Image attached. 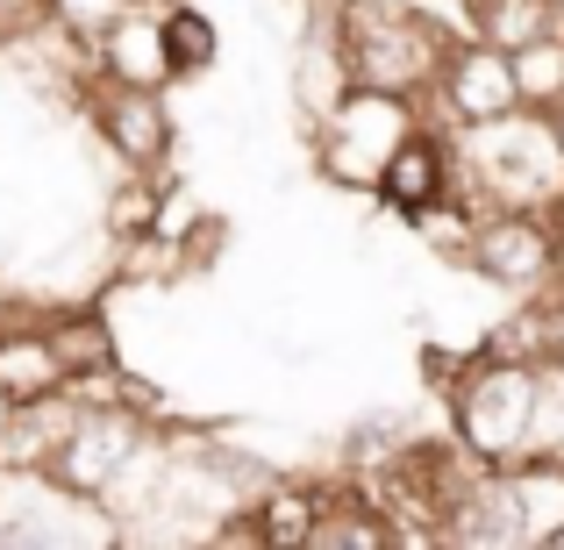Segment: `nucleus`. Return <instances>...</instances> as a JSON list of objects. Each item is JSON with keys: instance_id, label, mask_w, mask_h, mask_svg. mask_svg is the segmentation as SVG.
I'll return each mask as SVG.
<instances>
[{"instance_id": "3", "label": "nucleus", "mask_w": 564, "mask_h": 550, "mask_svg": "<svg viewBox=\"0 0 564 550\" xmlns=\"http://www.w3.org/2000/svg\"><path fill=\"white\" fill-rule=\"evenodd\" d=\"M443 408H451V436L486 465H522L536 451V365L486 358L471 344V365L451 379Z\"/></svg>"}, {"instance_id": "4", "label": "nucleus", "mask_w": 564, "mask_h": 550, "mask_svg": "<svg viewBox=\"0 0 564 550\" xmlns=\"http://www.w3.org/2000/svg\"><path fill=\"white\" fill-rule=\"evenodd\" d=\"M414 115H422V100L379 94V86H350V94H344V100H336V108L315 122V158H322V180L372 193V186H379L386 151H393V143L408 137V122H414Z\"/></svg>"}, {"instance_id": "17", "label": "nucleus", "mask_w": 564, "mask_h": 550, "mask_svg": "<svg viewBox=\"0 0 564 550\" xmlns=\"http://www.w3.org/2000/svg\"><path fill=\"white\" fill-rule=\"evenodd\" d=\"M414 236H422L436 258H451V265H465V250H471V229H479V207L471 201H457V193H443L436 207H422V215L408 222Z\"/></svg>"}, {"instance_id": "20", "label": "nucleus", "mask_w": 564, "mask_h": 550, "mask_svg": "<svg viewBox=\"0 0 564 550\" xmlns=\"http://www.w3.org/2000/svg\"><path fill=\"white\" fill-rule=\"evenodd\" d=\"M122 8H137V0H51V22L72 29V36H94L100 43V29H108Z\"/></svg>"}, {"instance_id": "6", "label": "nucleus", "mask_w": 564, "mask_h": 550, "mask_svg": "<svg viewBox=\"0 0 564 550\" xmlns=\"http://www.w3.org/2000/svg\"><path fill=\"white\" fill-rule=\"evenodd\" d=\"M94 137L108 143V158L122 172H172V108H165V86H122V79H94L79 94Z\"/></svg>"}, {"instance_id": "16", "label": "nucleus", "mask_w": 564, "mask_h": 550, "mask_svg": "<svg viewBox=\"0 0 564 550\" xmlns=\"http://www.w3.org/2000/svg\"><path fill=\"white\" fill-rule=\"evenodd\" d=\"M165 180H172V172H122V186H115L108 207H100V229H108V244H137V236L158 229Z\"/></svg>"}, {"instance_id": "9", "label": "nucleus", "mask_w": 564, "mask_h": 550, "mask_svg": "<svg viewBox=\"0 0 564 550\" xmlns=\"http://www.w3.org/2000/svg\"><path fill=\"white\" fill-rule=\"evenodd\" d=\"M443 193H457V129H451V122H436V115L422 108V115L408 122V137L386 151L372 201L386 207V215L414 222L422 207H436Z\"/></svg>"}, {"instance_id": "5", "label": "nucleus", "mask_w": 564, "mask_h": 550, "mask_svg": "<svg viewBox=\"0 0 564 550\" xmlns=\"http://www.w3.org/2000/svg\"><path fill=\"white\" fill-rule=\"evenodd\" d=\"M158 429L143 422L137 408H79V422H72V436L57 443V457L43 472H51L65 494H86V500H115V486L137 472V457L151 451Z\"/></svg>"}, {"instance_id": "1", "label": "nucleus", "mask_w": 564, "mask_h": 550, "mask_svg": "<svg viewBox=\"0 0 564 550\" xmlns=\"http://www.w3.org/2000/svg\"><path fill=\"white\" fill-rule=\"evenodd\" d=\"M329 36L344 51L350 86H379L400 100H429L451 65L457 36L443 14H429L422 0H329Z\"/></svg>"}, {"instance_id": "7", "label": "nucleus", "mask_w": 564, "mask_h": 550, "mask_svg": "<svg viewBox=\"0 0 564 550\" xmlns=\"http://www.w3.org/2000/svg\"><path fill=\"white\" fill-rule=\"evenodd\" d=\"M422 108L436 115V122H451V129L508 122L514 108H529L522 79H514V51H500V43H486V36H465L451 51V65H443L436 94H429Z\"/></svg>"}, {"instance_id": "23", "label": "nucleus", "mask_w": 564, "mask_h": 550, "mask_svg": "<svg viewBox=\"0 0 564 550\" xmlns=\"http://www.w3.org/2000/svg\"><path fill=\"white\" fill-rule=\"evenodd\" d=\"M8 422H14V400H8V393H0V436H8Z\"/></svg>"}, {"instance_id": "26", "label": "nucleus", "mask_w": 564, "mask_h": 550, "mask_svg": "<svg viewBox=\"0 0 564 550\" xmlns=\"http://www.w3.org/2000/svg\"><path fill=\"white\" fill-rule=\"evenodd\" d=\"M143 8H165V0H143Z\"/></svg>"}, {"instance_id": "21", "label": "nucleus", "mask_w": 564, "mask_h": 550, "mask_svg": "<svg viewBox=\"0 0 564 550\" xmlns=\"http://www.w3.org/2000/svg\"><path fill=\"white\" fill-rule=\"evenodd\" d=\"M43 22H51V0H0V51L29 43Z\"/></svg>"}, {"instance_id": "18", "label": "nucleus", "mask_w": 564, "mask_h": 550, "mask_svg": "<svg viewBox=\"0 0 564 550\" xmlns=\"http://www.w3.org/2000/svg\"><path fill=\"white\" fill-rule=\"evenodd\" d=\"M400 443H408V422H400V414H386V408L358 414V422L344 429V472H379L386 457H400Z\"/></svg>"}, {"instance_id": "22", "label": "nucleus", "mask_w": 564, "mask_h": 550, "mask_svg": "<svg viewBox=\"0 0 564 550\" xmlns=\"http://www.w3.org/2000/svg\"><path fill=\"white\" fill-rule=\"evenodd\" d=\"M543 115H551V129H557V151H564V100H557V108H543Z\"/></svg>"}, {"instance_id": "14", "label": "nucleus", "mask_w": 564, "mask_h": 550, "mask_svg": "<svg viewBox=\"0 0 564 550\" xmlns=\"http://www.w3.org/2000/svg\"><path fill=\"white\" fill-rule=\"evenodd\" d=\"M465 29L500 51H529L536 36H557V0H465Z\"/></svg>"}, {"instance_id": "10", "label": "nucleus", "mask_w": 564, "mask_h": 550, "mask_svg": "<svg viewBox=\"0 0 564 550\" xmlns=\"http://www.w3.org/2000/svg\"><path fill=\"white\" fill-rule=\"evenodd\" d=\"M100 79L122 86H180L172 79V51H165V8H122L100 29Z\"/></svg>"}, {"instance_id": "24", "label": "nucleus", "mask_w": 564, "mask_h": 550, "mask_svg": "<svg viewBox=\"0 0 564 550\" xmlns=\"http://www.w3.org/2000/svg\"><path fill=\"white\" fill-rule=\"evenodd\" d=\"M557 36H564V0H557Z\"/></svg>"}, {"instance_id": "15", "label": "nucleus", "mask_w": 564, "mask_h": 550, "mask_svg": "<svg viewBox=\"0 0 564 550\" xmlns=\"http://www.w3.org/2000/svg\"><path fill=\"white\" fill-rule=\"evenodd\" d=\"M165 51H172V79H200L221 57V29L200 0H165Z\"/></svg>"}, {"instance_id": "19", "label": "nucleus", "mask_w": 564, "mask_h": 550, "mask_svg": "<svg viewBox=\"0 0 564 550\" xmlns=\"http://www.w3.org/2000/svg\"><path fill=\"white\" fill-rule=\"evenodd\" d=\"M514 79H522L529 108H557L564 100V36H536L529 51H514Z\"/></svg>"}, {"instance_id": "13", "label": "nucleus", "mask_w": 564, "mask_h": 550, "mask_svg": "<svg viewBox=\"0 0 564 550\" xmlns=\"http://www.w3.org/2000/svg\"><path fill=\"white\" fill-rule=\"evenodd\" d=\"M43 322H51V344H57V358H65L72 379H79V371L122 365V351H115V330H108V315H100L94 301H79V308H43ZM72 379H65V386H72Z\"/></svg>"}, {"instance_id": "8", "label": "nucleus", "mask_w": 564, "mask_h": 550, "mask_svg": "<svg viewBox=\"0 0 564 550\" xmlns=\"http://www.w3.org/2000/svg\"><path fill=\"white\" fill-rule=\"evenodd\" d=\"M465 272L486 279V287H508V293H543L557 279L551 215H536V207H500V215H479L471 250H465Z\"/></svg>"}, {"instance_id": "12", "label": "nucleus", "mask_w": 564, "mask_h": 550, "mask_svg": "<svg viewBox=\"0 0 564 550\" xmlns=\"http://www.w3.org/2000/svg\"><path fill=\"white\" fill-rule=\"evenodd\" d=\"M243 508L258 515L264 550H307V537H315V515H322V479H286V472H272V479H264V494L243 500Z\"/></svg>"}, {"instance_id": "11", "label": "nucleus", "mask_w": 564, "mask_h": 550, "mask_svg": "<svg viewBox=\"0 0 564 550\" xmlns=\"http://www.w3.org/2000/svg\"><path fill=\"white\" fill-rule=\"evenodd\" d=\"M65 379L72 371L51 344V322L43 315H0V393H8L14 408L65 393Z\"/></svg>"}, {"instance_id": "25", "label": "nucleus", "mask_w": 564, "mask_h": 550, "mask_svg": "<svg viewBox=\"0 0 564 550\" xmlns=\"http://www.w3.org/2000/svg\"><path fill=\"white\" fill-rule=\"evenodd\" d=\"M551 550H564V529H557V537H551Z\"/></svg>"}, {"instance_id": "2", "label": "nucleus", "mask_w": 564, "mask_h": 550, "mask_svg": "<svg viewBox=\"0 0 564 550\" xmlns=\"http://www.w3.org/2000/svg\"><path fill=\"white\" fill-rule=\"evenodd\" d=\"M457 201H471L479 215L500 207H551L564 201V151L543 108H514L508 122L457 129Z\"/></svg>"}]
</instances>
